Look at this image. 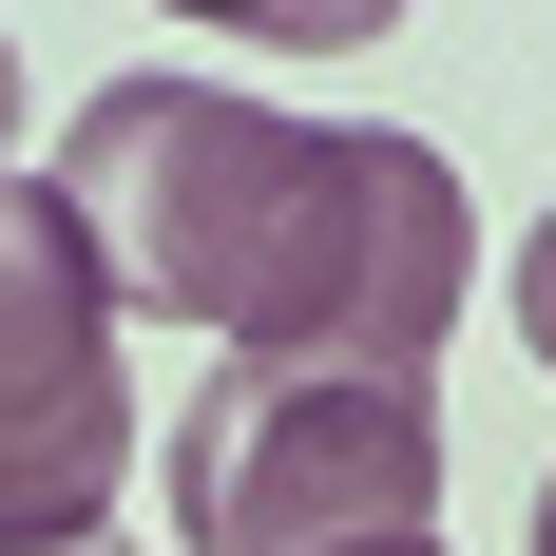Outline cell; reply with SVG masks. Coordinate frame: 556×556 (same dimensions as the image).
I'll return each instance as SVG.
<instances>
[{
  "instance_id": "cell-7",
  "label": "cell",
  "mask_w": 556,
  "mask_h": 556,
  "mask_svg": "<svg viewBox=\"0 0 556 556\" xmlns=\"http://www.w3.org/2000/svg\"><path fill=\"white\" fill-rule=\"evenodd\" d=\"M345 556H442V518H422V538H345Z\"/></svg>"
},
{
  "instance_id": "cell-5",
  "label": "cell",
  "mask_w": 556,
  "mask_h": 556,
  "mask_svg": "<svg viewBox=\"0 0 556 556\" xmlns=\"http://www.w3.org/2000/svg\"><path fill=\"white\" fill-rule=\"evenodd\" d=\"M518 345H538V365H556V212L518 230Z\"/></svg>"
},
{
  "instance_id": "cell-2",
  "label": "cell",
  "mask_w": 556,
  "mask_h": 556,
  "mask_svg": "<svg viewBox=\"0 0 556 556\" xmlns=\"http://www.w3.org/2000/svg\"><path fill=\"white\" fill-rule=\"evenodd\" d=\"M422 500H442V384H384V365H212L192 422H173L192 556L422 538Z\"/></svg>"
},
{
  "instance_id": "cell-8",
  "label": "cell",
  "mask_w": 556,
  "mask_h": 556,
  "mask_svg": "<svg viewBox=\"0 0 556 556\" xmlns=\"http://www.w3.org/2000/svg\"><path fill=\"white\" fill-rule=\"evenodd\" d=\"M538 556H556V480H538Z\"/></svg>"
},
{
  "instance_id": "cell-4",
  "label": "cell",
  "mask_w": 556,
  "mask_h": 556,
  "mask_svg": "<svg viewBox=\"0 0 556 556\" xmlns=\"http://www.w3.org/2000/svg\"><path fill=\"white\" fill-rule=\"evenodd\" d=\"M192 39H269V58H345V39H403V0H154Z\"/></svg>"
},
{
  "instance_id": "cell-9",
  "label": "cell",
  "mask_w": 556,
  "mask_h": 556,
  "mask_svg": "<svg viewBox=\"0 0 556 556\" xmlns=\"http://www.w3.org/2000/svg\"><path fill=\"white\" fill-rule=\"evenodd\" d=\"M97 556H135V538H97Z\"/></svg>"
},
{
  "instance_id": "cell-3",
  "label": "cell",
  "mask_w": 556,
  "mask_h": 556,
  "mask_svg": "<svg viewBox=\"0 0 556 556\" xmlns=\"http://www.w3.org/2000/svg\"><path fill=\"white\" fill-rule=\"evenodd\" d=\"M135 480V365H115V288L58 192L0 173V556H97Z\"/></svg>"
},
{
  "instance_id": "cell-6",
  "label": "cell",
  "mask_w": 556,
  "mask_h": 556,
  "mask_svg": "<svg viewBox=\"0 0 556 556\" xmlns=\"http://www.w3.org/2000/svg\"><path fill=\"white\" fill-rule=\"evenodd\" d=\"M0 154H20V39H0Z\"/></svg>"
},
{
  "instance_id": "cell-1",
  "label": "cell",
  "mask_w": 556,
  "mask_h": 556,
  "mask_svg": "<svg viewBox=\"0 0 556 556\" xmlns=\"http://www.w3.org/2000/svg\"><path fill=\"white\" fill-rule=\"evenodd\" d=\"M58 212L97 250L115 307L212 327L230 365H384L442 384V327L480 288V212L422 135H345V115H269L230 77H97Z\"/></svg>"
}]
</instances>
